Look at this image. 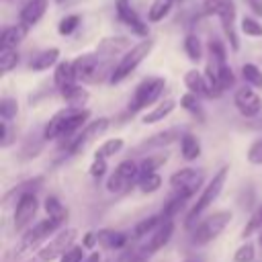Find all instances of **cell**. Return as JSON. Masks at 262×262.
Segmentation results:
<instances>
[{"label": "cell", "instance_id": "8fae6325", "mask_svg": "<svg viewBox=\"0 0 262 262\" xmlns=\"http://www.w3.org/2000/svg\"><path fill=\"white\" fill-rule=\"evenodd\" d=\"M61 225H63V223H59V221H55V219H51V217H45V219L39 221L37 225L29 227V229L25 231V235L20 237V244H18L16 254H25V252H31L33 248L41 246V244H43L51 233H55Z\"/></svg>", "mask_w": 262, "mask_h": 262}, {"label": "cell", "instance_id": "83f0119b", "mask_svg": "<svg viewBox=\"0 0 262 262\" xmlns=\"http://www.w3.org/2000/svg\"><path fill=\"white\" fill-rule=\"evenodd\" d=\"M180 156L186 162H194L201 156V141L192 133H184L180 137Z\"/></svg>", "mask_w": 262, "mask_h": 262}, {"label": "cell", "instance_id": "9f6ffc18", "mask_svg": "<svg viewBox=\"0 0 262 262\" xmlns=\"http://www.w3.org/2000/svg\"><path fill=\"white\" fill-rule=\"evenodd\" d=\"M258 239H260V246H262V229H260V237Z\"/></svg>", "mask_w": 262, "mask_h": 262}, {"label": "cell", "instance_id": "f546056e", "mask_svg": "<svg viewBox=\"0 0 262 262\" xmlns=\"http://www.w3.org/2000/svg\"><path fill=\"white\" fill-rule=\"evenodd\" d=\"M180 106L190 113L192 117H196L199 121H205V111H203V104H201V96L194 94V92H186L180 96Z\"/></svg>", "mask_w": 262, "mask_h": 262}, {"label": "cell", "instance_id": "ab89813d", "mask_svg": "<svg viewBox=\"0 0 262 262\" xmlns=\"http://www.w3.org/2000/svg\"><path fill=\"white\" fill-rule=\"evenodd\" d=\"M239 31L246 37H262V23L254 16H244L239 20Z\"/></svg>", "mask_w": 262, "mask_h": 262}, {"label": "cell", "instance_id": "52a82bcc", "mask_svg": "<svg viewBox=\"0 0 262 262\" xmlns=\"http://www.w3.org/2000/svg\"><path fill=\"white\" fill-rule=\"evenodd\" d=\"M164 88H166V80L160 76H151V78L141 80L135 86L133 96L129 100V113H139V111L151 106L154 102H158L160 96L164 94Z\"/></svg>", "mask_w": 262, "mask_h": 262}, {"label": "cell", "instance_id": "f5cc1de1", "mask_svg": "<svg viewBox=\"0 0 262 262\" xmlns=\"http://www.w3.org/2000/svg\"><path fill=\"white\" fill-rule=\"evenodd\" d=\"M125 262H149V256L145 254V252H137V254H133V256H127V260Z\"/></svg>", "mask_w": 262, "mask_h": 262}, {"label": "cell", "instance_id": "f1b7e54d", "mask_svg": "<svg viewBox=\"0 0 262 262\" xmlns=\"http://www.w3.org/2000/svg\"><path fill=\"white\" fill-rule=\"evenodd\" d=\"M174 2H176V0H154V2L149 4V8H147V20H149V23H160V20H164V18L170 14V10L174 8Z\"/></svg>", "mask_w": 262, "mask_h": 262}, {"label": "cell", "instance_id": "30bf717a", "mask_svg": "<svg viewBox=\"0 0 262 262\" xmlns=\"http://www.w3.org/2000/svg\"><path fill=\"white\" fill-rule=\"evenodd\" d=\"M205 180V172L203 170H196V168H180L176 170L172 176H170V186L176 194L184 196V199H190L196 194V190L201 188Z\"/></svg>", "mask_w": 262, "mask_h": 262}, {"label": "cell", "instance_id": "9a60e30c", "mask_svg": "<svg viewBox=\"0 0 262 262\" xmlns=\"http://www.w3.org/2000/svg\"><path fill=\"white\" fill-rule=\"evenodd\" d=\"M115 10H117V16L119 20L137 37H147L149 35V27L141 20V16L135 12V8L131 6L129 0H117L115 2Z\"/></svg>", "mask_w": 262, "mask_h": 262}, {"label": "cell", "instance_id": "11a10c76", "mask_svg": "<svg viewBox=\"0 0 262 262\" xmlns=\"http://www.w3.org/2000/svg\"><path fill=\"white\" fill-rule=\"evenodd\" d=\"M84 262H100V254H98V252H92L90 256L84 258Z\"/></svg>", "mask_w": 262, "mask_h": 262}, {"label": "cell", "instance_id": "9c48e42d", "mask_svg": "<svg viewBox=\"0 0 262 262\" xmlns=\"http://www.w3.org/2000/svg\"><path fill=\"white\" fill-rule=\"evenodd\" d=\"M137 178H139V164L133 160H123L108 176L106 190L111 194H125L137 186Z\"/></svg>", "mask_w": 262, "mask_h": 262}, {"label": "cell", "instance_id": "e575fe53", "mask_svg": "<svg viewBox=\"0 0 262 262\" xmlns=\"http://www.w3.org/2000/svg\"><path fill=\"white\" fill-rule=\"evenodd\" d=\"M18 66V51L14 47H0V72L8 74Z\"/></svg>", "mask_w": 262, "mask_h": 262}, {"label": "cell", "instance_id": "74e56055", "mask_svg": "<svg viewBox=\"0 0 262 262\" xmlns=\"http://www.w3.org/2000/svg\"><path fill=\"white\" fill-rule=\"evenodd\" d=\"M137 186L143 194H149V192H156L160 186H162V176L158 172H151V174H145V176H139L137 180Z\"/></svg>", "mask_w": 262, "mask_h": 262}, {"label": "cell", "instance_id": "e0dca14e", "mask_svg": "<svg viewBox=\"0 0 262 262\" xmlns=\"http://www.w3.org/2000/svg\"><path fill=\"white\" fill-rule=\"evenodd\" d=\"M176 139H180V129L178 127H170L166 131H158L156 135L143 139L135 147V151H158V149H164V147L172 145Z\"/></svg>", "mask_w": 262, "mask_h": 262}, {"label": "cell", "instance_id": "b9f144b4", "mask_svg": "<svg viewBox=\"0 0 262 262\" xmlns=\"http://www.w3.org/2000/svg\"><path fill=\"white\" fill-rule=\"evenodd\" d=\"M16 113H18L16 100L10 98V96H4L0 100V117H2V121H12L16 117Z\"/></svg>", "mask_w": 262, "mask_h": 262}, {"label": "cell", "instance_id": "4316f807", "mask_svg": "<svg viewBox=\"0 0 262 262\" xmlns=\"http://www.w3.org/2000/svg\"><path fill=\"white\" fill-rule=\"evenodd\" d=\"M168 160V151L164 149H158L154 154H147L141 162H139V176H145V174H151V172H158V168H162ZM139 180V178H137Z\"/></svg>", "mask_w": 262, "mask_h": 262}, {"label": "cell", "instance_id": "5b68a950", "mask_svg": "<svg viewBox=\"0 0 262 262\" xmlns=\"http://www.w3.org/2000/svg\"><path fill=\"white\" fill-rule=\"evenodd\" d=\"M151 49H154V39L143 37V41L135 43L129 51H125V53L119 57V61L115 63V70H113V74H111L108 84H121L125 78H129V76L137 70V66L151 53Z\"/></svg>", "mask_w": 262, "mask_h": 262}, {"label": "cell", "instance_id": "d590c367", "mask_svg": "<svg viewBox=\"0 0 262 262\" xmlns=\"http://www.w3.org/2000/svg\"><path fill=\"white\" fill-rule=\"evenodd\" d=\"M123 145H125V141L121 139V137H113V139H106L104 143H100L98 145V149L94 151V158H111V156H115V154H119L121 149H123Z\"/></svg>", "mask_w": 262, "mask_h": 262}, {"label": "cell", "instance_id": "6da1fadb", "mask_svg": "<svg viewBox=\"0 0 262 262\" xmlns=\"http://www.w3.org/2000/svg\"><path fill=\"white\" fill-rule=\"evenodd\" d=\"M90 119V111L88 108H74V106H66L61 111H57L47 125L43 127V139L47 141H55V139H70L72 135H76Z\"/></svg>", "mask_w": 262, "mask_h": 262}, {"label": "cell", "instance_id": "277c9868", "mask_svg": "<svg viewBox=\"0 0 262 262\" xmlns=\"http://www.w3.org/2000/svg\"><path fill=\"white\" fill-rule=\"evenodd\" d=\"M227 172H229V168L227 166H223V168H219L217 170V174L207 182V186L201 190V194L196 196V203L192 205V209L186 213V219H184V227L186 229H192L194 225H196V219L215 203V199L219 196V192L223 190V186H225V180H227Z\"/></svg>", "mask_w": 262, "mask_h": 262}, {"label": "cell", "instance_id": "db71d44e", "mask_svg": "<svg viewBox=\"0 0 262 262\" xmlns=\"http://www.w3.org/2000/svg\"><path fill=\"white\" fill-rule=\"evenodd\" d=\"M248 127H250V129H262V115L254 117V119L248 123Z\"/></svg>", "mask_w": 262, "mask_h": 262}, {"label": "cell", "instance_id": "3957f363", "mask_svg": "<svg viewBox=\"0 0 262 262\" xmlns=\"http://www.w3.org/2000/svg\"><path fill=\"white\" fill-rule=\"evenodd\" d=\"M203 14L217 16L223 29V35L233 51L239 49V37L235 31V2L233 0H203Z\"/></svg>", "mask_w": 262, "mask_h": 262}, {"label": "cell", "instance_id": "603a6c76", "mask_svg": "<svg viewBox=\"0 0 262 262\" xmlns=\"http://www.w3.org/2000/svg\"><path fill=\"white\" fill-rule=\"evenodd\" d=\"M57 59H59V49H57V47L43 49V51H39L37 55L31 57L29 70H33V72H45V70H49L51 66H55Z\"/></svg>", "mask_w": 262, "mask_h": 262}, {"label": "cell", "instance_id": "d6a6232c", "mask_svg": "<svg viewBox=\"0 0 262 262\" xmlns=\"http://www.w3.org/2000/svg\"><path fill=\"white\" fill-rule=\"evenodd\" d=\"M164 221V215H151V217H145V219H141L135 227H133V239H139V237H145V235H149L160 223Z\"/></svg>", "mask_w": 262, "mask_h": 262}, {"label": "cell", "instance_id": "680465c9", "mask_svg": "<svg viewBox=\"0 0 262 262\" xmlns=\"http://www.w3.org/2000/svg\"><path fill=\"white\" fill-rule=\"evenodd\" d=\"M57 2H59V4H61V2H68V0H57Z\"/></svg>", "mask_w": 262, "mask_h": 262}, {"label": "cell", "instance_id": "cb8c5ba5", "mask_svg": "<svg viewBox=\"0 0 262 262\" xmlns=\"http://www.w3.org/2000/svg\"><path fill=\"white\" fill-rule=\"evenodd\" d=\"M76 82H78V78H76L74 61H57L55 70H53V84L57 86V90H61L70 84H76Z\"/></svg>", "mask_w": 262, "mask_h": 262}, {"label": "cell", "instance_id": "60d3db41", "mask_svg": "<svg viewBox=\"0 0 262 262\" xmlns=\"http://www.w3.org/2000/svg\"><path fill=\"white\" fill-rule=\"evenodd\" d=\"M78 25H80V14H66L57 23V33L63 35V37H68V35H72L78 29Z\"/></svg>", "mask_w": 262, "mask_h": 262}, {"label": "cell", "instance_id": "816d5d0a", "mask_svg": "<svg viewBox=\"0 0 262 262\" xmlns=\"http://www.w3.org/2000/svg\"><path fill=\"white\" fill-rule=\"evenodd\" d=\"M248 4V8L256 14V16H262V0H244Z\"/></svg>", "mask_w": 262, "mask_h": 262}, {"label": "cell", "instance_id": "4fadbf2b", "mask_svg": "<svg viewBox=\"0 0 262 262\" xmlns=\"http://www.w3.org/2000/svg\"><path fill=\"white\" fill-rule=\"evenodd\" d=\"M37 209H39L37 192H35V190H25V192H20V194H18V201H16V207H14V229H16V231L27 229L29 223L35 219Z\"/></svg>", "mask_w": 262, "mask_h": 262}, {"label": "cell", "instance_id": "681fc988", "mask_svg": "<svg viewBox=\"0 0 262 262\" xmlns=\"http://www.w3.org/2000/svg\"><path fill=\"white\" fill-rule=\"evenodd\" d=\"M10 141H12V131L8 127V121H2L0 123V145L2 147H8Z\"/></svg>", "mask_w": 262, "mask_h": 262}, {"label": "cell", "instance_id": "f907efd6", "mask_svg": "<svg viewBox=\"0 0 262 262\" xmlns=\"http://www.w3.org/2000/svg\"><path fill=\"white\" fill-rule=\"evenodd\" d=\"M82 246L84 248H92V246H98V231H88L82 239Z\"/></svg>", "mask_w": 262, "mask_h": 262}, {"label": "cell", "instance_id": "44dd1931", "mask_svg": "<svg viewBox=\"0 0 262 262\" xmlns=\"http://www.w3.org/2000/svg\"><path fill=\"white\" fill-rule=\"evenodd\" d=\"M61 92V98L66 100V104L68 106H74V108H84L86 106V102H88V98H90V94H88V90L82 86V84H70V86H66V88H61L59 90Z\"/></svg>", "mask_w": 262, "mask_h": 262}, {"label": "cell", "instance_id": "8d00e7d4", "mask_svg": "<svg viewBox=\"0 0 262 262\" xmlns=\"http://www.w3.org/2000/svg\"><path fill=\"white\" fill-rule=\"evenodd\" d=\"M242 78L246 84L254 88H262V70L256 63H244L242 66Z\"/></svg>", "mask_w": 262, "mask_h": 262}, {"label": "cell", "instance_id": "8992f818", "mask_svg": "<svg viewBox=\"0 0 262 262\" xmlns=\"http://www.w3.org/2000/svg\"><path fill=\"white\" fill-rule=\"evenodd\" d=\"M231 219H233V215L229 211H215V213L207 215L203 221H199L190 229V242L199 248L211 244L215 237L221 235V231L231 223Z\"/></svg>", "mask_w": 262, "mask_h": 262}, {"label": "cell", "instance_id": "4dcf8cb0", "mask_svg": "<svg viewBox=\"0 0 262 262\" xmlns=\"http://www.w3.org/2000/svg\"><path fill=\"white\" fill-rule=\"evenodd\" d=\"M182 47H184L186 57H188L192 63H199V61L203 59V45H201V39H199L194 33H188V35L184 37Z\"/></svg>", "mask_w": 262, "mask_h": 262}, {"label": "cell", "instance_id": "f35d334b", "mask_svg": "<svg viewBox=\"0 0 262 262\" xmlns=\"http://www.w3.org/2000/svg\"><path fill=\"white\" fill-rule=\"evenodd\" d=\"M186 201H188V199H184V196H180V194L174 192V194L168 199V203H166V207H164V211H162L164 219H174V215L180 213V211L184 209Z\"/></svg>", "mask_w": 262, "mask_h": 262}, {"label": "cell", "instance_id": "ffe728a7", "mask_svg": "<svg viewBox=\"0 0 262 262\" xmlns=\"http://www.w3.org/2000/svg\"><path fill=\"white\" fill-rule=\"evenodd\" d=\"M129 233L119 231V229H98V246H102L104 250H123L129 244Z\"/></svg>", "mask_w": 262, "mask_h": 262}, {"label": "cell", "instance_id": "7c38bea8", "mask_svg": "<svg viewBox=\"0 0 262 262\" xmlns=\"http://www.w3.org/2000/svg\"><path fill=\"white\" fill-rule=\"evenodd\" d=\"M76 235H78V231L72 229V227H68V229H59V231H57L45 246L39 248V252H37V260H39V262H53L55 258H61V254H63L70 246H74Z\"/></svg>", "mask_w": 262, "mask_h": 262}, {"label": "cell", "instance_id": "7a4b0ae2", "mask_svg": "<svg viewBox=\"0 0 262 262\" xmlns=\"http://www.w3.org/2000/svg\"><path fill=\"white\" fill-rule=\"evenodd\" d=\"M113 59L100 55V53H82L74 59V70L76 78L82 84H100L104 80H111V74L115 66L111 63Z\"/></svg>", "mask_w": 262, "mask_h": 262}, {"label": "cell", "instance_id": "bcb514c9", "mask_svg": "<svg viewBox=\"0 0 262 262\" xmlns=\"http://www.w3.org/2000/svg\"><path fill=\"white\" fill-rule=\"evenodd\" d=\"M248 162L250 164H254V166H262V135L256 139V141H252V145L248 147Z\"/></svg>", "mask_w": 262, "mask_h": 262}, {"label": "cell", "instance_id": "d4e9b609", "mask_svg": "<svg viewBox=\"0 0 262 262\" xmlns=\"http://www.w3.org/2000/svg\"><path fill=\"white\" fill-rule=\"evenodd\" d=\"M184 86L188 92H194L199 96H207L209 98V86H207V78L203 72H199L196 68L188 70L184 74Z\"/></svg>", "mask_w": 262, "mask_h": 262}, {"label": "cell", "instance_id": "f6af8a7d", "mask_svg": "<svg viewBox=\"0 0 262 262\" xmlns=\"http://www.w3.org/2000/svg\"><path fill=\"white\" fill-rule=\"evenodd\" d=\"M84 246H70L63 254H61V258H59V262H84Z\"/></svg>", "mask_w": 262, "mask_h": 262}, {"label": "cell", "instance_id": "c3c4849f", "mask_svg": "<svg viewBox=\"0 0 262 262\" xmlns=\"http://www.w3.org/2000/svg\"><path fill=\"white\" fill-rule=\"evenodd\" d=\"M90 176L92 178H102L106 174V160L104 158H94V162L90 164Z\"/></svg>", "mask_w": 262, "mask_h": 262}, {"label": "cell", "instance_id": "5bb4252c", "mask_svg": "<svg viewBox=\"0 0 262 262\" xmlns=\"http://www.w3.org/2000/svg\"><path fill=\"white\" fill-rule=\"evenodd\" d=\"M233 104H235L237 113L246 119H254L262 111V100L256 94L254 86H250V84H244L233 92Z\"/></svg>", "mask_w": 262, "mask_h": 262}, {"label": "cell", "instance_id": "484cf974", "mask_svg": "<svg viewBox=\"0 0 262 262\" xmlns=\"http://www.w3.org/2000/svg\"><path fill=\"white\" fill-rule=\"evenodd\" d=\"M174 108H176V102H174L172 98H166V100L158 102V106H154L147 115H143V117H141V123H143V125H156V123L164 121Z\"/></svg>", "mask_w": 262, "mask_h": 262}, {"label": "cell", "instance_id": "1f68e13d", "mask_svg": "<svg viewBox=\"0 0 262 262\" xmlns=\"http://www.w3.org/2000/svg\"><path fill=\"white\" fill-rule=\"evenodd\" d=\"M43 207H45V213H47V217H51V219H55V221H59V223H66V219H68V209L61 205V201L57 199V196H47L45 199V203H43Z\"/></svg>", "mask_w": 262, "mask_h": 262}, {"label": "cell", "instance_id": "7dc6e473", "mask_svg": "<svg viewBox=\"0 0 262 262\" xmlns=\"http://www.w3.org/2000/svg\"><path fill=\"white\" fill-rule=\"evenodd\" d=\"M256 229H262V205L252 213V217H250V221H248V225L244 227V231H242V235L246 237V235H252Z\"/></svg>", "mask_w": 262, "mask_h": 262}, {"label": "cell", "instance_id": "7402d4cb", "mask_svg": "<svg viewBox=\"0 0 262 262\" xmlns=\"http://www.w3.org/2000/svg\"><path fill=\"white\" fill-rule=\"evenodd\" d=\"M29 27H25L23 23H18V25H10V27H6V29H2V35H0V47H18L23 41H25V37L29 35Z\"/></svg>", "mask_w": 262, "mask_h": 262}, {"label": "cell", "instance_id": "ee69618b", "mask_svg": "<svg viewBox=\"0 0 262 262\" xmlns=\"http://www.w3.org/2000/svg\"><path fill=\"white\" fill-rule=\"evenodd\" d=\"M254 256H256V250L250 242H246L244 246H239L233 254V262H254Z\"/></svg>", "mask_w": 262, "mask_h": 262}, {"label": "cell", "instance_id": "836d02e7", "mask_svg": "<svg viewBox=\"0 0 262 262\" xmlns=\"http://www.w3.org/2000/svg\"><path fill=\"white\" fill-rule=\"evenodd\" d=\"M211 63L215 66V72H217V80H219L221 88H223V90H229V88H233V86H235V74H233L231 66H227V61H223V63H215V61H211Z\"/></svg>", "mask_w": 262, "mask_h": 262}, {"label": "cell", "instance_id": "d6986e66", "mask_svg": "<svg viewBox=\"0 0 262 262\" xmlns=\"http://www.w3.org/2000/svg\"><path fill=\"white\" fill-rule=\"evenodd\" d=\"M131 47H133V45H131V41H129L127 37H121V35H117V37H104V39L96 45V53H100V55L113 59V57H117V55H123V53L129 51Z\"/></svg>", "mask_w": 262, "mask_h": 262}, {"label": "cell", "instance_id": "6f0895ef", "mask_svg": "<svg viewBox=\"0 0 262 262\" xmlns=\"http://www.w3.org/2000/svg\"><path fill=\"white\" fill-rule=\"evenodd\" d=\"M184 262H199V260H184Z\"/></svg>", "mask_w": 262, "mask_h": 262}, {"label": "cell", "instance_id": "ac0fdd59", "mask_svg": "<svg viewBox=\"0 0 262 262\" xmlns=\"http://www.w3.org/2000/svg\"><path fill=\"white\" fill-rule=\"evenodd\" d=\"M47 4H49V0H27L18 10V23H23L29 29H33L45 16Z\"/></svg>", "mask_w": 262, "mask_h": 262}, {"label": "cell", "instance_id": "7bdbcfd3", "mask_svg": "<svg viewBox=\"0 0 262 262\" xmlns=\"http://www.w3.org/2000/svg\"><path fill=\"white\" fill-rule=\"evenodd\" d=\"M209 53H211V61H215V63H223L225 57H227L225 45L219 39H211L209 41Z\"/></svg>", "mask_w": 262, "mask_h": 262}, {"label": "cell", "instance_id": "2e32d148", "mask_svg": "<svg viewBox=\"0 0 262 262\" xmlns=\"http://www.w3.org/2000/svg\"><path fill=\"white\" fill-rule=\"evenodd\" d=\"M172 233H174V221H172V219H164V221L147 235V242H145V246L141 248V252H145L147 256L160 252V250L170 242Z\"/></svg>", "mask_w": 262, "mask_h": 262}, {"label": "cell", "instance_id": "ba28073f", "mask_svg": "<svg viewBox=\"0 0 262 262\" xmlns=\"http://www.w3.org/2000/svg\"><path fill=\"white\" fill-rule=\"evenodd\" d=\"M108 125H111V121L106 117H100V119H94V121L86 123L76 135H72L70 139H66V145H61V149H66L68 156H74V154L84 151V147L88 143H92L96 137H100L108 129Z\"/></svg>", "mask_w": 262, "mask_h": 262}]
</instances>
